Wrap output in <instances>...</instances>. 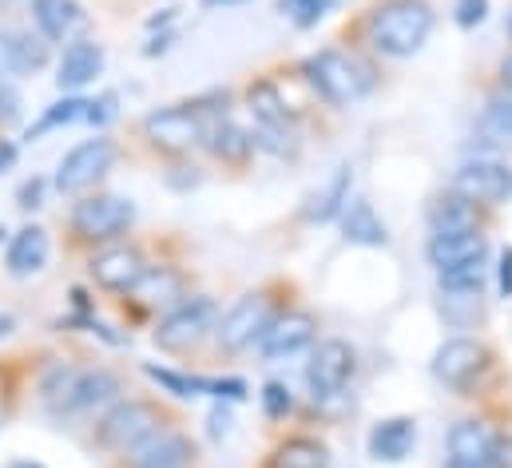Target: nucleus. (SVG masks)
Returning <instances> with one entry per match:
<instances>
[{
	"label": "nucleus",
	"instance_id": "nucleus-1",
	"mask_svg": "<svg viewBox=\"0 0 512 468\" xmlns=\"http://www.w3.org/2000/svg\"><path fill=\"white\" fill-rule=\"evenodd\" d=\"M433 20L429 0H378L366 16V40L378 56L409 60L433 36Z\"/></svg>",
	"mask_w": 512,
	"mask_h": 468
},
{
	"label": "nucleus",
	"instance_id": "nucleus-4",
	"mask_svg": "<svg viewBox=\"0 0 512 468\" xmlns=\"http://www.w3.org/2000/svg\"><path fill=\"white\" fill-rule=\"evenodd\" d=\"M302 76L334 108H350L362 96H370V88H374V68L346 48H322V52L306 56Z\"/></svg>",
	"mask_w": 512,
	"mask_h": 468
},
{
	"label": "nucleus",
	"instance_id": "nucleus-29",
	"mask_svg": "<svg viewBox=\"0 0 512 468\" xmlns=\"http://www.w3.org/2000/svg\"><path fill=\"white\" fill-rule=\"evenodd\" d=\"M477 135L489 147L512 151V92H497L485 100V108L477 116Z\"/></svg>",
	"mask_w": 512,
	"mask_h": 468
},
{
	"label": "nucleus",
	"instance_id": "nucleus-6",
	"mask_svg": "<svg viewBox=\"0 0 512 468\" xmlns=\"http://www.w3.org/2000/svg\"><path fill=\"white\" fill-rule=\"evenodd\" d=\"M282 298H278V286H258V290H247L243 298H235V306L227 314H219L215 322V350L219 353H243L258 346V338L266 334V326L282 314Z\"/></svg>",
	"mask_w": 512,
	"mask_h": 468
},
{
	"label": "nucleus",
	"instance_id": "nucleus-36",
	"mask_svg": "<svg viewBox=\"0 0 512 468\" xmlns=\"http://www.w3.org/2000/svg\"><path fill=\"white\" fill-rule=\"evenodd\" d=\"M112 116H116V96H100V100H88L84 123H96V127H104V123H108Z\"/></svg>",
	"mask_w": 512,
	"mask_h": 468
},
{
	"label": "nucleus",
	"instance_id": "nucleus-10",
	"mask_svg": "<svg viewBox=\"0 0 512 468\" xmlns=\"http://www.w3.org/2000/svg\"><path fill=\"white\" fill-rule=\"evenodd\" d=\"M489 365H493L489 346L461 334V338H449V342H441V346L433 350V365H429V369H433V377H437L445 389L469 397L473 385L489 373Z\"/></svg>",
	"mask_w": 512,
	"mask_h": 468
},
{
	"label": "nucleus",
	"instance_id": "nucleus-33",
	"mask_svg": "<svg viewBox=\"0 0 512 468\" xmlns=\"http://www.w3.org/2000/svg\"><path fill=\"white\" fill-rule=\"evenodd\" d=\"M258 397H262V413H266L270 421H286V417L294 413V393H290L282 381H266Z\"/></svg>",
	"mask_w": 512,
	"mask_h": 468
},
{
	"label": "nucleus",
	"instance_id": "nucleus-19",
	"mask_svg": "<svg viewBox=\"0 0 512 468\" xmlns=\"http://www.w3.org/2000/svg\"><path fill=\"white\" fill-rule=\"evenodd\" d=\"M100 72H104V44H96V40H88V36H76V40L60 52V64H56V88L72 96V92L88 88Z\"/></svg>",
	"mask_w": 512,
	"mask_h": 468
},
{
	"label": "nucleus",
	"instance_id": "nucleus-39",
	"mask_svg": "<svg viewBox=\"0 0 512 468\" xmlns=\"http://www.w3.org/2000/svg\"><path fill=\"white\" fill-rule=\"evenodd\" d=\"M497 286H501V298H512V246L501 250V270H497Z\"/></svg>",
	"mask_w": 512,
	"mask_h": 468
},
{
	"label": "nucleus",
	"instance_id": "nucleus-32",
	"mask_svg": "<svg viewBox=\"0 0 512 468\" xmlns=\"http://www.w3.org/2000/svg\"><path fill=\"white\" fill-rule=\"evenodd\" d=\"M48 64V40L36 32H16V76H28V72H40Z\"/></svg>",
	"mask_w": 512,
	"mask_h": 468
},
{
	"label": "nucleus",
	"instance_id": "nucleus-47",
	"mask_svg": "<svg viewBox=\"0 0 512 468\" xmlns=\"http://www.w3.org/2000/svg\"><path fill=\"white\" fill-rule=\"evenodd\" d=\"M12 4H16V0H0V8H12Z\"/></svg>",
	"mask_w": 512,
	"mask_h": 468
},
{
	"label": "nucleus",
	"instance_id": "nucleus-2",
	"mask_svg": "<svg viewBox=\"0 0 512 468\" xmlns=\"http://www.w3.org/2000/svg\"><path fill=\"white\" fill-rule=\"evenodd\" d=\"M175 425V413L163 405V401H151V397H120L116 405H108V413L96 421V433H92V445L108 457H124L128 449H135L139 441H147L151 433Z\"/></svg>",
	"mask_w": 512,
	"mask_h": 468
},
{
	"label": "nucleus",
	"instance_id": "nucleus-27",
	"mask_svg": "<svg viewBox=\"0 0 512 468\" xmlns=\"http://www.w3.org/2000/svg\"><path fill=\"white\" fill-rule=\"evenodd\" d=\"M266 468H330V449H326V441H318V437L294 433V437H282V441L270 449Z\"/></svg>",
	"mask_w": 512,
	"mask_h": 468
},
{
	"label": "nucleus",
	"instance_id": "nucleus-23",
	"mask_svg": "<svg viewBox=\"0 0 512 468\" xmlns=\"http://www.w3.org/2000/svg\"><path fill=\"white\" fill-rule=\"evenodd\" d=\"M48 250H52L48 231H44V227H36V223H28V227H20V231L12 234L8 254H4V266H8V274H12V278H32V274H40V270H44Z\"/></svg>",
	"mask_w": 512,
	"mask_h": 468
},
{
	"label": "nucleus",
	"instance_id": "nucleus-13",
	"mask_svg": "<svg viewBox=\"0 0 512 468\" xmlns=\"http://www.w3.org/2000/svg\"><path fill=\"white\" fill-rule=\"evenodd\" d=\"M457 195H465L469 203L485 207V211H497L512 199V167L501 159H465L457 171H453V183H449Z\"/></svg>",
	"mask_w": 512,
	"mask_h": 468
},
{
	"label": "nucleus",
	"instance_id": "nucleus-12",
	"mask_svg": "<svg viewBox=\"0 0 512 468\" xmlns=\"http://www.w3.org/2000/svg\"><path fill=\"white\" fill-rule=\"evenodd\" d=\"M116 155H120V147H116V139H108V135H96V139L76 143V147L60 159V167H56V191H60V195H84V191H92V187L112 171Z\"/></svg>",
	"mask_w": 512,
	"mask_h": 468
},
{
	"label": "nucleus",
	"instance_id": "nucleus-24",
	"mask_svg": "<svg viewBox=\"0 0 512 468\" xmlns=\"http://www.w3.org/2000/svg\"><path fill=\"white\" fill-rule=\"evenodd\" d=\"M32 24L48 44H64L84 28V8L76 0H32Z\"/></svg>",
	"mask_w": 512,
	"mask_h": 468
},
{
	"label": "nucleus",
	"instance_id": "nucleus-18",
	"mask_svg": "<svg viewBox=\"0 0 512 468\" xmlns=\"http://www.w3.org/2000/svg\"><path fill=\"white\" fill-rule=\"evenodd\" d=\"M425 258L437 274L445 270H457V266H481L489 258V234L481 231H445V234H429L425 242Z\"/></svg>",
	"mask_w": 512,
	"mask_h": 468
},
{
	"label": "nucleus",
	"instance_id": "nucleus-5",
	"mask_svg": "<svg viewBox=\"0 0 512 468\" xmlns=\"http://www.w3.org/2000/svg\"><path fill=\"white\" fill-rule=\"evenodd\" d=\"M223 112L207 108L203 100L195 104H167L159 112H147L139 123V135L147 139L151 151L167 155V159H183L195 147H203V135L211 127V119H219Z\"/></svg>",
	"mask_w": 512,
	"mask_h": 468
},
{
	"label": "nucleus",
	"instance_id": "nucleus-42",
	"mask_svg": "<svg viewBox=\"0 0 512 468\" xmlns=\"http://www.w3.org/2000/svg\"><path fill=\"white\" fill-rule=\"evenodd\" d=\"M227 429H231V413H227V409H215V413H211V433L219 437V433H227Z\"/></svg>",
	"mask_w": 512,
	"mask_h": 468
},
{
	"label": "nucleus",
	"instance_id": "nucleus-35",
	"mask_svg": "<svg viewBox=\"0 0 512 468\" xmlns=\"http://www.w3.org/2000/svg\"><path fill=\"white\" fill-rule=\"evenodd\" d=\"M457 24L461 28H477L485 16H489V0H457Z\"/></svg>",
	"mask_w": 512,
	"mask_h": 468
},
{
	"label": "nucleus",
	"instance_id": "nucleus-40",
	"mask_svg": "<svg viewBox=\"0 0 512 468\" xmlns=\"http://www.w3.org/2000/svg\"><path fill=\"white\" fill-rule=\"evenodd\" d=\"M497 84H501V92H512V48L497 60Z\"/></svg>",
	"mask_w": 512,
	"mask_h": 468
},
{
	"label": "nucleus",
	"instance_id": "nucleus-30",
	"mask_svg": "<svg viewBox=\"0 0 512 468\" xmlns=\"http://www.w3.org/2000/svg\"><path fill=\"white\" fill-rule=\"evenodd\" d=\"M84 112H88V100H84V96H64V100H56L52 108H44V116L36 119V123H28L24 139H40V135H48V131L72 127V123L84 119Z\"/></svg>",
	"mask_w": 512,
	"mask_h": 468
},
{
	"label": "nucleus",
	"instance_id": "nucleus-3",
	"mask_svg": "<svg viewBox=\"0 0 512 468\" xmlns=\"http://www.w3.org/2000/svg\"><path fill=\"white\" fill-rule=\"evenodd\" d=\"M124 397V381L108 365H84V369H60L56 381L44 385V401L56 409V417H88L96 409H108Z\"/></svg>",
	"mask_w": 512,
	"mask_h": 468
},
{
	"label": "nucleus",
	"instance_id": "nucleus-43",
	"mask_svg": "<svg viewBox=\"0 0 512 468\" xmlns=\"http://www.w3.org/2000/svg\"><path fill=\"white\" fill-rule=\"evenodd\" d=\"M12 326H16V322H12L8 314H0V338H8V334H12Z\"/></svg>",
	"mask_w": 512,
	"mask_h": 468
},
{
	"label": "nucleus",
	"instance_id": "nucleus-16",
	"mask_svg": "<svg viewBox=\"0 0 512 468\" xmlns=\"http://www.w3.org/2000/svg\"><path fill=\"white\" fill-rule=\"evenodd\" d=\"M195 461H199V445L179 425H167V429L151 433L147 441H139L135 449L124 453L128 468H191Z\"/></svg>",
	"mask_w": 512,
	"mask_h": 468
},
{
	"label": "nucleus",
	"instance_id": "nucleus-14",
	"mask_svg": "<svg viewBox=\"0 0 512 468\" xmlns=\"http://www.w3.org/2000/svg\"><path fill=\"white\" fill-rule=\"evenodd\" d=\"M147 254L131 242H108V246H96L92 258H88V278L108 290V294H128L131 286L139 282V274L147 270Z\"/></svg>",
	"mask_w": 512,
	"mask_h": 468
},
{
	"label": "nucleus",
	"instance_id": "nucleus-37",
	"mask_svg": "<svg viewBox=\"0 0 512 468\" xmlns=\"http://www.w3.org/2000/svg\"><path fill=\"white\" fill-rule=\"evenodd\" d=\"M16 76V32H0V80Z\"/></svg>",
	"mask_w": 512,
	"mask_h": 468
},
{
	"label": "nucleus",
	"instance_id": "nucleus-25",
	"mask_svg": "<svg viewBox=\"0 0 512 468\" xmlns=\"http://www.w3.org/2000/svg\"><path fill=\"white\" fill-rule=\"evenodd\" d=\"M417 445V421L413 417H385L370 433V457L385 465H401Z\"/></svg>",
	"mask_w": 512,
	"mask_h": 468
},
{
	"label": "nucleus",
	"instance_id": "nucleus-34",
	"mask_svg": "<svg viewBox=\"0 0 512 468\" xmlns=\"http://www.w3.org/2000/svg\"><path fill=\"white\" fill-rule=\"evenodd\" d=\"M24 116V100H20V88L12 80H0V127H12L16 119Z\"/></svg>",
	"mask_w": 512,
	"mask_h": 468
},
{
	"label": "nucleus",
	"instance_id": "nucleus-38",
	"mask_svg": "<svg viewBox=\"0 0 512 468\" xmlns=\"http://www.w3.org/2000/svg\"><path fill=\"white\" fill-rule=\"evenodd\" d=\"M40 199H44V179H28V183L16 191V207H20V211H36Z\"/></svg>",
	"mask_w": 512,
	"mask_h": 468
},
{
	"label": "nucleus",
	"instance_id": "nucleus-20",
	"mask_svg": "<svg viewBox=\"0 0 512 468\" xmlns=\"http://www.w3.org/2000/svg\"><path fill=\"white\" fill-rule=\"evenodd\" d=\"M425 223L429 234H445V231H481L485 227V207L469 203L465 195H457L453 187L449 191H437L425 207Z\"/></svg>",
	"mask_w": 512,
	"mask_h": 468
},
{
	"label": "nucleus",
	"instance_id": "nucleus-21",
	"mask_svg": "<svg viewBox=\"0 0 512 468\" xmlns=\"http://www.w3.org/2000/svg\"><path fill=\"white\" fill-rule=\"evenodd\" d=\"M437 310L445 326L473 330L485 322V282H461V286H437Z\"/></svg>",
	"mask_w": 512,
	"mask_h": 468
},
{
	"label": "nucleus",
	"instance_id": "nucleus-41",
	"mask_svg": "<svg viewBox=\"0 0 512 468\" xmlns=\"http://www.w3.org/2000/svg\"><path fill=\"white\" fill-rule=\"evenodd\" d=\"M12 163H16V143L0 139V175H4V171H12Z\"/></svg>",
	"mask_w": 512,
	"mask_h": 468
},
{
	"label": "nucleus",
	"instance_id": "nucleus-46",
	"mask_svg": "<svg viewBox=\"0 0 512 468\" xmlns=\"http://www.w3.org/2000/svg\"><path fill=\"white\" fill-rule=\"evenodd\" d=\"M505 32H509V40H512V8H509V20H505Z\"/></svg>",
	"mask_w": 512,
	"mask_h": 468
},
{
	"label": "nucleus",
	"instance_id": "nucleus-7",
	"mask_svg": "<svg viewBox=\"0 0 512 468\" xmlns=\"http://www.w3.org/2000/svg\"><path fill=\"white\" fill-rule=\"evenodd\" d=\"M215 322H219L215 298H207V294H187L179 306H171V310L155 322L151 342L163 353H191V350H199L203 342H211Z\"/></svg>",
	"mask_w": 512,
	"mask_h": 468
},
{
	"label": "nucleus",
	"instance_id": "nucleus-28",
	"mask_svg": "<svg viewBox=\"0 0 512 468\" xmlns=\"http://www.w3.org/2000/svg\"><path fill=\"white\" fill-rule=\"evenodd\" d=\"M338 227H342V238L354 246H385L389 242L385 223L378 219L374 203H366V199H350L338 215Z\"/></svg>",
	"mask_w": 512,
	"mask_h": 468
},
{
	"label": "nucleus",
	"instance_id": "nucleus-9",
	"mask_svg": "<svg viewBox=\"0 0 512 468\" xmlns=\"http://www.w3.org/2000/svg\"><path fill=\"white\" fill-rule=\"evenodd\" d=\"M445 468H509V445L489 421L465 417L449 429Z\"/></svg>",
	"mask_w": 512,
	"mask_h": 468
},
{
	"label": "nucleus",
	"instance_id": "nucleus-31",
	"mask_svg": "<svg viewBox=\"0 0 512 468\" xmlns=\"http://www.w3.org/2000/svg\"><path fill=\"white\" fill-rule=\"evenodd\" d=\"M338 0H278V12L294 24V28H314L318 20H326L334 12Z\"/></svg>",
	"mask_w": 512,
	"mask_h": 468
},
{
	"label": "nucleus",
	"instance_id": "nucleus-44",
	"mask_svg": "<svg viewBox=\"0 0 512 468\" xmlns=\"http://www.w3.org/2000/svg\"><path fill=\"white\" fill-rule=\"evenodd\" d=\"M8 468H44V465H36V461H12Z\"/></svg>",
	"mask_w": 512,
	"mask_h": 468
},
{
	"label": "nucleus",
	"instance_id": "nucleus-48",
	"mask_svg": "<svg viewBox=\"0 0 512 468\" xmlns=\"http://www.w3.org/2000/svg\"><path fill=\"white\" fill-rule=\"evenodd\" d=\"M0 238H4V227H0Z\"/></svg>",
	"mask_w": 512,
	"mask_h": 468
},
{
	"label": "nucleus",
	"instance_id": "nucleus-15",
	"mask_svg": "<svg viewBox=\"0 0 512 468\" xmlns=\"http://www.w3.org/2000/svg\"><path fill=\"white\" fill-rule=\"evenodd\" d=\"M318 330H322V322L310 314V310H282L270 326H266V334L258 338V357L262 361H286V357H294V353L310 350L314 342H318Z\"/></svg>",
	"mask_w": 512,
	"mask_h": 468
},
{
	"label": "nucleus",
	"instance_id": "nucleus-26",
	"mask_svg": "<svg viewBox=\"0 0 512 468\" xmlns=\"http://www.w3.org/2000/svg\"><path fill=\"white\" fill-rule=\"evenodd\" d=\"M350 187H354V171H350V167H338V171L306 199L302 219H306V223H330V219H338L342 207L350 203Z\"/></svg>",
	"mask_w": 512,
	"mask_h": 468
},
{
	"label": "nucleus",
	"instance_id": "nucleus-22",
	"mask_svg": "<svg viewBox=\"0 0 512 468\" xmlns=\"http://www.w3.org/2000/svg\"><path fill=\"white\" fill-rule=\"evenodd\" d=\"M203 147H207L219 163H227V167H247L251 155H255V135L243 131L231 116H219V119H211V127H207V135H203Z\"/></svg>",
	"mask_w": 512,
	"mask_h": 468
},
{
	"label": "nucleus",
	"instance_id": "nucleus-8",
	"mask_svg": "<svg viewBox=\"0 0 512 468\" xmlns=\"http://www.w3.org/2000/svg\"><path fill=\"white\" fill-rule=\"evenodd\" d=\"M135 223V203L124 195H112V191H100V195H84L76 207H72V238L80 246H108V242H120Z\"/></svg>",
	"mask_w": 512,
	"mask_h": 468
},
{
	"label": "nucleus",
	"instance_id": "nucleus-17",
	"mask_svg": "<svg viewBox=\"0 0 512 468\" xmlns=\"http://www.w3.org/2000/svg\"><path fill=\"white\" fill-rule=\"evenodd\" d=\"M128 298L139 306V310H159L167 314L171 306H179L187 298V274L175 266V262H155L139 274V282L128 290Z\"/></svg>",
	"mask_w": 512,
	"mask_h": 468
},
{
	"label": "nucleus",
	"instance_id": "nucleus-45",
	"mask_svg": "<svg viewBox=\"0 0 512 468\" xmlns=\"http://www.w3.org/2000/svg\"><path fill=\"white\" fill-rule=\"evenodd\" d=\"M203 4H211V8H215V4H247V0H203Z\"/></svg>",
	"mask_w": 512,
	"mask_h": 468
},
{
	"label": "nucleus",
	"instance_id": "nucleus-11",
	"mask_svg": "<svg viewBox=\"0 0 512 468\" xmlns=\"http://www.w3.org/2000/svg\"><path fill=\"white\" fill-rule=\"evenodd\" d=\"M354 369H358V353L350 342L342 338H322L310 346V361H306V389L310 397L322 405V401H334L346 393V385L354 381Z\"/></svg>",
	"mask_w": 512,
	"mask_h": 468
}]
</instances>
